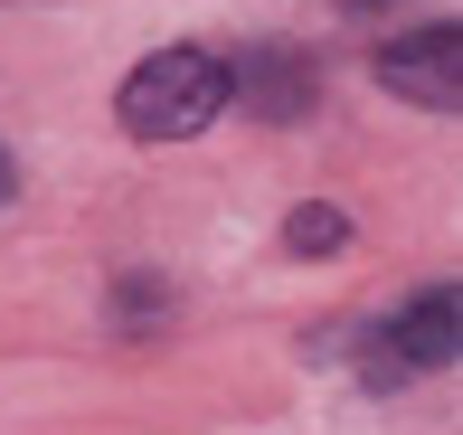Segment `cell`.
<instances>
[{"label":"cell","mask_w":463,"mask_h":435,"mask_svg":"<svg viewBox=\"0 0 463 435\" xmlns=\"http://www.w3.org/2000/svg\"><path fill=\"white\" fill-rule=\"evenodd\" d=\"M246 76H256V105H275L284 123H293V114H312V67H303V57H293V48L256 57V67H246Z\"/></svg>","instance_id":"4"},{"label":"cell","mask_w":463,"mask_h":435,"mask_svg":"<svg viewBox=\"0 0 463 435\" xmlns=\"http://www.w3.org/2000/svg\"><path fill=\"white\" fill-rule=\"evenodd\" d=\"M445 360H454V284H435L407 313L378 322V379H416V369H445Z\"/></svg>","instance_id":"3"},{"label":"cell","mask_w":463,"mask_h":435,"mask_svg":"<svg viewBox=\"0 0 463 435\" xmlns=\"http://www.w3.org/2000/svg\"><path fill=\"white\" fill-rule=\"evenodd\" d=\"M0 209H10V152H0Z\"/></svg>","instance_id":"6"},{"label":"cell","mask_w":463,"mask_h":435,"mask_svg":"<svg viewBox=\"0 0 463 435\" xmlns=\"http://www.w3.org/2000/svg\"><path fill=\"white\" fill-rule=\"evenodd\" d=\"M284 237H293V256H341V246H350V218L341 209H293Z\"/></svg>","instance_id":"5"},{"label":"cell","mask_w":463,"mask_h":435,"mask_svg":"<svg viewBox=\"0 0 463 435\" xmlns=\"http://www.w3.org/2000/svg\"><path fill=\"white\" fill-rule=\"evenodd\" d=\"M378 86L407 95V105H426V114H454V95H463V29L454 19H426V29L388 38V48H378Z\"/></svg>","instance_id":"2"},{"label":"cell","mask_w":463,"mask_h":435,"mask_svg":"<svg viewBox=\"0 0 463 435\" xmlns=\"http://www.w3.org/2000/svg\"><path fill=\"white\" fill-rule=\"evenodd\" d=\"M227 95H237V76H227L218 48H161L123 76V133L133 142H189L227 114Z\"/></svg>","instance_id":"1"},{"label":"cell","mask_w":463,"mask_h":435,"mask_svg":"<svg viewBox=\"0 0 463 435\" xmlns=\"http://www.w3.org/2000/svg\"><path fill=\"white\" fill-rule=\"evenodd\" d=\"M350 10H388V0H350Z\"/></svg>","instance_id":"7"}]
</instances>
